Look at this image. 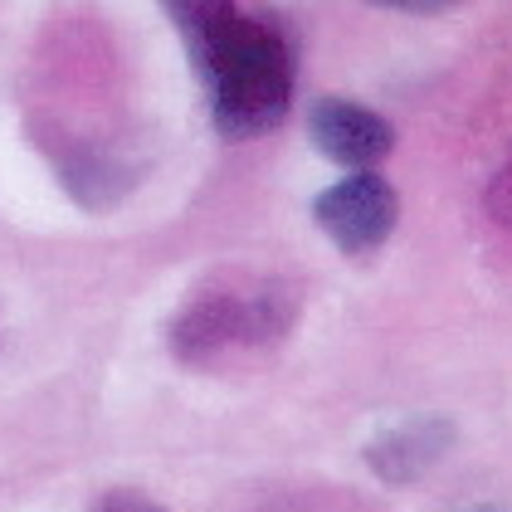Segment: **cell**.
Listing matches in <instances>:
<instances>
[{"instance_id": "cell-7", "label": "cell", "mask_w": 512, "mask_h": 512, "mask_svg": "<svg viewBox=\"0 0 512 512\" xmlns=\"http://www.w3.org/2000/svg\"><path fill=\"white\" fill-rule=\"evenodd\" d=\"M483 205H488V215L493 220H503L512 225V157L498 166V176L488 181V191H483Z\"/></svg>"}, {"instance_id": "cell-4", "label": "cell", "mask_w": 512, "mask_h": 512, "mask_svg": "<svg viewBox=\"0 0 512 512\" xmlns=\"http://www.w3.org/2000/svg\"><path fill=\"white\" fill-rule=\"evenodd\" d=\"M308 137H313V147L322 157L347 166L352 176L376 171L395 147L391 122L381 113H371V108H361V103H352V98H317L308 108Z\"/></svg>"}, {"instance_id": "cell-5", "label": "cell", "mask_w": 512, "mask_h": 512, "mask_svg": "<svg viewBox=\"0 0 512 512\" xmlns=\"http://www.w3.org/2000/svg\"><path fill=\"white\" fill-rule=\"evenodd\" d=\"M454 449V420L444 415H405V420H391L386 430H376L366 439V469L376 473L386 488H405L415 478L444 459Z\"/></svg>"}, {"instance_id": "cell-8", "label": "cell", "mask_w": 512, "mask_h": 512, "mask_svg": "<svg viewBox=\"0 0 512 512\" xmlns=\"http://www.w3.org/2000/svg\"><path fill=\"white\" fill-rule=\"evenodd\" d=\"M93 512H166V508H161V503H152L147 493H127V488H122V493H108V498H103Z\"/></svg>"}, {"instance_id": "cell-3", "label": "cell", "mask_w": 512, "mask_h": 512, "mask_svg": "<svg viewBox=\"0 0 512 512\" xmlns=\"http://www.w3.org/2000/svg\"><path fill=\"white\" fill-rule=\"evenodd\" d=\"M395 215H400L395 186L386 176H376V171L342 176L337 186H327L313 200L317 230L332 239L342 254H371V249H381L395 230Z\"/></svg>"}, {"instance_id": "cell-9", "label": "cell", "mask_w": 512, "mask_h": 512, "mask_svg": "<svg viewBox=\"0 0 512 512\" xmlns=\"http://www.w3.org/2000/svg\"><path fill=\"white\" fill-rule=\"evenodd\" d=\"M469 512H512L508 503H483V508H469Z\"/></svg>"}, {"instance_id": "cell-6", "label": "cell", "mask_w": 512, "mask_h": 512, "mask_svg": "<svg viewBox=\"0 0 512 512\" xmlns=\"http://www.w3.org/2000/svg\"><path fill=\"white\" fill-rule=\"evenodd\" d=\"M54 171L64 191L79 200L83 210H108L137 186V161L122 157L108 142H74L54 157Z\"/></svg>"}, {"instance_id": "cell-1", "label": "cell", "mask_w": 512, "mask_h": 512, "mask_svg": "<svg viewBox=\"0 0 512 512\" xmlns=\"http://www.w3.org/2000/svg\"><path fill=\"white\" fill-rule=\"evenodd\" d=\"M166 15L186 35L210 98V122L225 142L264 137L288 118L298 54L274 10H249L235 0H171Z\"/></svg>"}, {"instance_id": "cell-2", "label": "cell", "mask_w": 512, "mask_h": 512, "mask_svg": "<svg viewBox=\"0 0 512 512\" xmlns=\"http://www.w3.org/2000/svg\"><path fill=\"white\" fill-rule=\"evenodd\" d=\"M298 288L288 278H259L249 288H205L166 322V347L181 366H210L230 347H274L298 322Z\"/></svg>"}, {"instance_id": "cell-10", "label": "cell", "mask_w": 512, "mask_h": 512, "mask_svg": "<svg viewBox=\"0 0 512 512\" xmlns=\"http://www.w3.org/2000/svg\"><path fill=\"white\" fill-rule=\"evenodd\" d=\"M264 512H293V508H264Z\"/></svg>"}]
</instances>
